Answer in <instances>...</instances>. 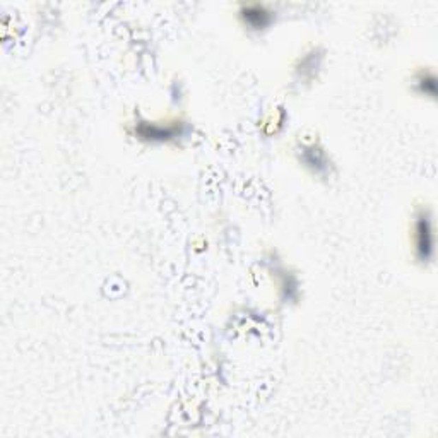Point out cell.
I'll return each mask as SVG.
<instances>
[{
	"instance_id": "cell-1",
	"label": "cell",
	"mask_w": 438,
	"mask_h": 438,
	"mask_svg": "<svg viewBox=\"0 0 438 438\" xmlns=\"http://www.w3.org/2000/svg\"><path fill=\"white\" fill-rule=\"evenodd\" d=\"M416 250H418L419 259L428 260L433 250V235H432V222H430L428 214H422L416 221Z\"/></svg>"
},
{
	"instance_id": "cell-2",
	"label": "cell",
	"mask_w": 438,
	"mask_h": 438,
	"mask_svg": "<svg viewBox=\"0 0 438 438\" xmlns=\"http://www.w3.org/2000/svg\"><path fill=\"white\" fill-rule=\"evenodd\" d=\"M242 16L250 26L253 27H264L270 19V12L260 3H250V5H245L242 10Z\"/></svg>"
}]
</instances>
